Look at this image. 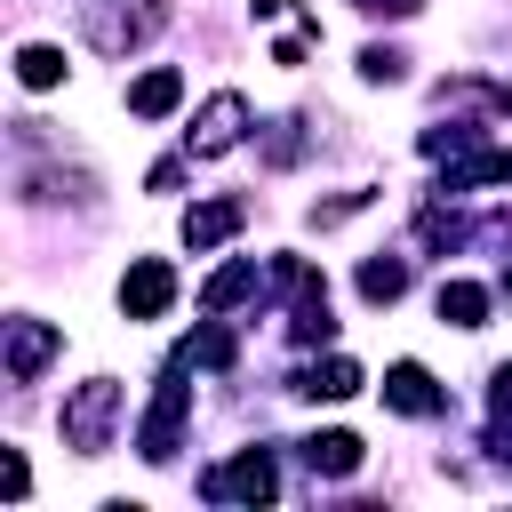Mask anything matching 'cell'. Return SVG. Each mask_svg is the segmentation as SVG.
Instances as JSON below:
<instances>
[{
    "label": "cell",
    "instance_id": "6da1fadb",
    "mask_svg": "<svg viewBox=\"0 0 512 512\" xmlns=\"http://www.w3.org/2000/svg\"><path fill=\"white\" fill-rule=\"evenodd\" d=\"M120 408H128V392L112 384V376H88V384H72L64 392V448L72 456H104L112 448V432H120Z\"/></svg>",
    "mask_w": 512,
    "mask_h": 512
},
{
    "label": "cell",
    "instance_id": "7a4b0ae2",
    "mask_svg": "<svg viewBox=\"0 0 512 512\" xmlns=\"http://www.w3.org/2000/svg\"><path fill=\"white\" fill-rule=\"evenodd\" d=\"M168 24V0H80V32L96 56H128Z\"/></svg>",
    "mask_w": 512,
    "mask_h": 512
},
{
    "label": "cell",
    "instance_id": "3957f363",
    "mask_svg": "<svg viewBox=\"0 0 512 512\" xmlns=\"http://www.w3.org/2000/svg\"><path fill=\"white\" fill-rule=\"evenodd\" d=\"M184 416H192V384H184V360H168V376L152 384V408L136 424V456L144 464H168L176 440H184Z\"/></svg>",
    "mask_w": 512,
    "mask_h": 512
},
{
    "label": "cell",
    "instance_id": "277c9868",
    "mask_svg": "<svg viewBox=\"0 0 512 512\" xmlns=\"http://www.w3.org/2000/svg\"><path fill=\"white\" fill-rule=\"evenodd\" d=\"M200 496H208V504H272V496H280L272 448H240L232 464H216V472L200 480Z\"/></svg>",
    "mask_w": 512,
    "mask_h": 512
},
{
    "label": "cell",
    "instance_id": "5b68a950",
    "mask_svg": "<svg viewBox=\"0 0 512 512\" xmlns=\"http://www.w3.org/2000/svg\"><path fill=\"white\" fill-rule=\"evenodd\" d=\"M240 136H248V96H240V88H216V96L192 112V128H184V152H192V160H224Z\"/></svg>",
    "mask_w": 512,
    "mask_h": 512
},
{
    "label": "cell",
    "instance_id": "8992f818",
    "mask_svg": "<svg viewBox=\"0 0 512 512\" xmlns=\"http://www.w3.org/2000/svg\"><path fill=\"white\" fill-rule=\"evenodd\" d=\"M64 352V328L56 320H32V312H16V320H0V360H8V384H40V368Z\"/></svg>",
    "mask_w": 512,
    "mask_h": 512
},
{
    "label": "cell",
    "instance_id": "52a82bcc",
    "mask_svg": "<svg viewBox=\"0 0 512 512\" xmlns=\"http://www.w3.org/2000/svg\"><path fill=\"white\" fill-rule=\"evenodd\" d=\"M176 304V272H168V256H136L128 272H120V312L128 320H160Z\"/></svg>",
    "mask_w": 512,
    "mask_h": 512
},
{
    "label": "cell",
    "instance_id": "ba28073f",
    "mask_svg": "<svg viewBox=\"0 0 512 512\" xmlns=\"http://www.w3.org/2000/svg\"><path fill=\"white\" fill-rule=\"evenodd\" d=\"M240 224H248V200H240V192H224V200H192V208H184V248L208 256V248H224Z\"/></svg>",
    "mask_w": 512,
    "mask_h": 512
},
{
    "label": "cell",
    "instance_id": "9c48e42d",
    "mask_svg": "<svg viewBox=\"0 0 512 512\" xmlns=\"http://www.w3.org/2000/svg\"><path fill=\"white\" fill-rule=\"evenodd\" d=\"M384 408H400V416H440L448 392L432 384L424 360H392V368H384Z\"/></svg>",
    "mask_w": 512,
    "mask_h": 512
},
{
    "label": "cell",
    "instance_id": "30bf717a",
    "mask_svg": "<svg viewBox=\"0 0 512 512\" xmlns=\"http://www.w3.org/2000/svg\"><path fill=\"white\" fill-rule=\"evenodd\" d=\"M480 184H512V144H472V152L440 176V192H480Z\"/></svg>",
    "mask_w": 512,
    "mask_h": 512
},
{
    "label": "cell",
    "instance_id": "8fae6325",
    "mask_svg": "<svg viewBox=\"0 0 512 512\" xmlns=\"http://www.w3.org/2000/svg\"><path fill=\"white\" fill-rule=\"evenodd\" d=\"M368 376H360V360H344V352H328V360H312V368H296V392L304 400H352Z\"/></svg>",
    "mask_w": 512,
    "mask_h": 512
},
{
    "label": "cell",
    "instance_id": "7c38bea8",
    "mask_svg": "<svg viewBox=\"0 0 512 512\" xmlns=\"http://www.w3.org/2000/svg\"><path fill=\"white\" fill-rule=\"evenodd\" d=\"M176 104H184V72H176V64H152V72L128 88V112H136V120H168Z\"/></svg>",
    "mask_w": 512,
    "mask_h": 512
},
{
    "label": "cell",
    "instance_id": "4fadbf2b",
    "mask_svg": "<svg viewBox=\"0 0 512 512\" xmlns=\"http://www.w3.org/2000/svg\"><path fill=\"white\" fill-rule=\"evenodd\" d=\"M248 296H256V256H232L224 272H208L200 312H232V304H248Z\"/></svg>",
    "mask_w": 512,
    "mask_h": 512
},
{
    "label": "cell",
    "instance_id": "5bb4252c",
    "mask_svg": "<svg viewBox=\"0 0 512 512\" xmlns=\"http://www.w3.org/2000/svg\"><path fill=\"white\" fill-rule=\"evenodd\" d=\"M432 304H440L448 328H488V288H480V280H440Z\"/></svg>",
    "mask_w": 512,
    "mask_h": 512
},
{
    "label": "cell",
    "instance_id": "9a60e30c",
    "mask_svg": "<svg viewBox=\"0 0 512 512\" xmlns=\"http://www.w3.org/2000/svg\"><path fill=\"white\" fill-rule=\"evenodd\" d=\"M176 360H184V368H232V360H240V344H232V328H224V320H208V328H192V336L176 344Z\"/></svg>",
    "mask_w": 512,
    "mask_h": 512
},
{
    "label": "cell",
    "instance_id": "2e32d148",
    "mask_svg": "<svg viewBox=\"0 0 512 512\" xmlns=\"http://www.w3.org/2000/svg\"><path fill=\"white\" fill-rule=\"evenodd\" d=\"M304 464H312L320 480H344V472H360V440H352V432H312V440H304Z\"/></svg>",
    "mask_w": 512,
    "mask_h": 512
},
{
    "label": "cell",
    "instance_id": "e0dca14e",
    "mask_svg": "<svg viewBox=\"0 0 512 512\" xmlns=\"http://www.w3.org/2000/svg\"><path fill=\"white\" fill-rule=\"evenodd\" d=\"M288 336H296V344H328V336H336V312H328V288H320V280L296 296V312H288Z\"/></svg>",
    "mask_w": 512,
    "mask_h": 512
},
{
    "label": "cell",
    "instance_id": "ac0fdd59",
    "mask_svg": "<svg viewBox=\"0 0 512 512\" xmlns=\"http://www.w3.org/2000/svg\"><path fill=\"white\" fill-rule=\"evenodd\" d=\"M416 240H424V248H464L472 224H464L448 200H424V208H416Z\"/></svg>",
    "mask_w": 512,
    "mask_h": 512
},
{
    "label": "cell",
    "instance_id": "d6986e66",
    "mask_svg": "<svg viewBox=\"0 0 512 512\" xmlns=\"http://www.w3.org/2000/svg\"><path fill=\"white\" fill-rule=\"evenodd\" d=\"M360 296H368V304L408 296V256H368V264H360Z\"/></svg>",
    "mask_w": 512,
    "mask_h": 512
},
{
    "label": "cell",
    "instance_id": "ffe728a7",
    "mask_svg": "<svg viewBox=\"0 0 512 512\" xmlns=\"http://www.w3.org/2000/svg\"><path fill=\"white\" fill-rule=\"evenodd\" d=\"M16 80H24V88H56V80H64V48L24 40V48H16Z\"/></svg>",
    "mask_w": 512,
    "mask_h": 512
},
{
    "label": "cell",
    "instance_id": "44dd1931",
    "mask_svg": "<svg viewBox=\"0 0 512 512\" xmlns=\"http://www.w3.org/2000/svg\"><path fill=\"white\" fill-rule=\"evenodd\" d=\"M400 72H408V56H400V48H384V40H368V48H360V80H376V88H392Z\"/></svg>",
    "mask_w": 512,
    "mask_h": 512
},
{
    "label": "cell",
    "instance_id": "7402d4cb",
    "mask_svg": "<svg viewBox=\"0 0 512 512\" xmlns=\"http://www.w3.org/2000/svg\"><path fill=\"white\" fill-rule=\"evenodd\" d=\"M368 200H376V192H336V200H312V232H336V224H352Z\"/></svg>",
    "mask_w": 512,
    "mask_h": 512
},
{
    "label": "cell",
    "instance_id": "603a6c76",
    "mask_svg": "<svg viewBox=\"0 0 512 512\" xmlns=\"http://www.w3.org/2000/svg\"><path fill=\"white\" fill-rule=\"evenodd\" d=\"M264 160H272V168H296V160H304V120H280V128L264 136Z\"/></svg>",
    "mask_w": 512,
    "mask_h": 512
},
{
    "label": "cell",
    "instance_id": "cb8c5ba5",
    "mask_svg": "<svg viewBox=\"0 0 512 512\" xmlns=\"http://www.w3.org/2000/svg\"><path fill=\"white\" fill-rule=\"evenodd\" d=\"M24 488H32L24 456H16V448H0V496H8V504H24Z\"/></svg>",
    "mask_w": 512,
    "mask_h": 512
},
{
    "label": "cell",
    "instance_id": "d4e9b609",
    "mask_svg": "<svg viewBox=\"0 0 512 512\" xmlns=\"http://www.w3.org/2000/svg\"><path fill=\"white\" fill-rule=\"evenodd\" d=\"M488 416H496V424H512V360L488 376Z\"/></svg>",
    "mask_w": 512,
    "mask_h": 512
},
{
    "label": "cell",
    "instance_id": "484cf974",
    "mask_svg": "<svg viewBox=\"0 0 512 512\" xmlns=\"http://www.w3.org/2000/svg\"><path fill=\"white\" fill-rule=\"evenodd\" d=\"M184 160H192V152H184ZM184 160H152L144 184H152V192H176V184H184Z\"/></svg>",
    "mask_w": 512,
    "mask_h": 512
},
{
    "label": "cell",
    "instance_id": "4316f807",
    "mask_svg": "<svg viewBox=\"0 0 512 512\" xmlns=\"http://www.w3.org/2000/svg\"><path fill=\"white\" fill-rule=\"evenodd\" d=\"M352 8H360V16H392V24H400V16H416L424 0H352Z\"/></svg>",
    "mask_w": 512,
    "mask_h": 512
},
{
    "label": "cell",
    "instance_id": "83f0119b",
    "mask_svg": "<svg viewBox=\"0 0 512 512\" xmlns=\"http://www.w3.org/2000/svg\"><path fill=\"white\" fill-rule=\"evenodd\" d=\"M256 16L272 24V16H296V0H256Z\"/></svg>",
    "mask_w": 512,
    "mask_h": 512
},
{
    "label": "cell",
    "instance_id": "f1b7e54d",
    "mask_svg": "<svg viewBox=\"0 0 512 512\" xmlns=\"http://www.w3.org/2000/svg\"><path fill=\"white\" fill-rule=\"evenodd\" d=\"M504 296H512V272H504Z\"/></svg>",
    "mask_w": 512,
    "mask_h": 512
}]
</instances>
